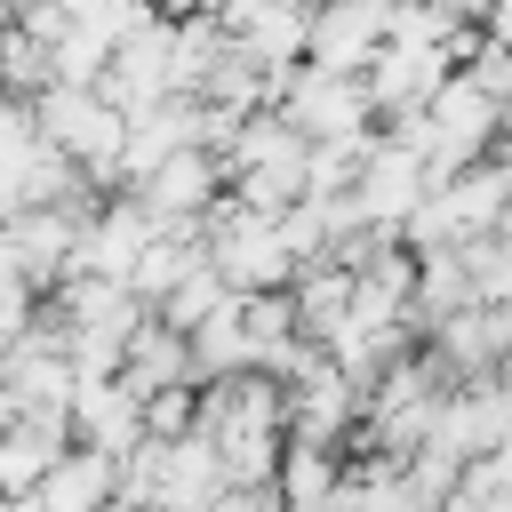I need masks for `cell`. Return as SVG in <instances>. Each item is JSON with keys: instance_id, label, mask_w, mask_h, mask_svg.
<instances>
[{"instance_id": "obj_1", "label": "cell", "mask_w": 512, "mask_h": 512, "mask_svg": "<svg viewBox=\"0 0 512 512\" xmlns=\"http://www.w3.org/2000/svg\"><path fill=\"white\" fill-rule=\"evenodd\" d=\"M280 120L312 144H352V136H376V96H368V72H328V64H304L280 96Z\"/></svg>"}, {"instance_id": "obj_2", "label": "cell", "mask_w": 512, "mask_h": 512, "mask_svg": "<svg viewBox=\"0 0 512 512\" xmlns=\"http://www.w3.org/2000/svg\"><path fill=\"white\" fill-rule=\"evenodd\" d=\"M72 440L80 448H96V456H112V464H128L152 432H144V400L112 376V384H80V400H72Z\"/></svg>"}, {"instance_id": "obj_3", "label": "cell", "mask_w": 512, "mask_h": 512, "mask_svg": "<svg viewBox=\"0 0 512 512\" xmlns=\"http://www.w3.org/2000/svg\"><path fill=\"white\" fill-rule=\"evenodd\" d=\"M448 80H456V64H448V56H424V48H384V56L368 64V96H376L384 120L432 112V96H440Z\"/></svg>"}, {"instance_id": "obj_4", "label": "cell", "mask_w": 512, "mask_h": 512, "mask_svg": "<svg viewBox=\"0 0 512 512\" xmlns=\"http://www.w3.org/2000/svg\"><path fill=\"white\" fill-rule=\"evenodd\" d=\"M120 384H128L136 400H152V392H168V384H200L192 336H184V328H168V320H144V328H136V344H128Z\"/></svg>"}, {"instance_id": "obj_5", "label": "cell", "mask_w": 512, "mask_h": 512, "mask_svg": "<svg viewBox=\"0 0 512 512\" xmlns=\"http://www.w3.org/2000/svg\"><path fill=\"white\" fill-rule=\"evenodd\" d=\"M0 64H8V88H16V96H48V88H56V48H48L32 24H8Z\"/></svg>"}, {"instance_id": "obj_6", "label": "cell", "mask_w": 512, "mask_h": 512, "mask_svg": "<svg viewBox=\"0 0 512 512\" xmlns=\"http://www.w3.org/2000/svg\"><path fill=\"white\" fill-rule=\"evenodd\" d=\"M48 8H64V16H72V24H80V16H96V8H104V0H48Z\"/></svg>"}]
</instances>
